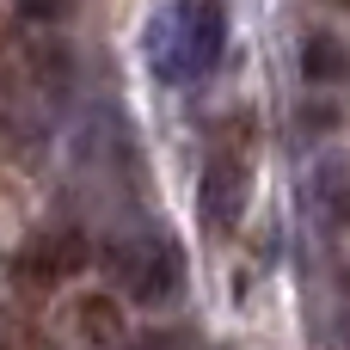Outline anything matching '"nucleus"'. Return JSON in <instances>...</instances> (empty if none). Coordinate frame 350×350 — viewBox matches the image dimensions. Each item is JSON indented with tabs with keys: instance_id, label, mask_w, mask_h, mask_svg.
Returning a JSON list of instances; mask_svg holds the SVG:
<instances>
[{
	"instance_id": "obj_5",
	"label": "nucleus",
	"mask_w": 350,
	"mask_h": 350,
	"mask_svg": "<svg viewBox=\"0 0 350 350\" xmlns=\"http://www.w3.org/2000/svg\"><path fill=\"white\" fill-rule=\"evenodd\" d=\"M301 74L320 86H338V80H350V49H345V37L338 31H314L308 43H301Z\"/></svg>"
},
{
	"instance_id": "obj_3",
	"label": "nucleus",
	"mask_w": 350,
	"mask_h": 350,
	"mask_svg": "<svg viewBox=\"0 0 350 350\" xmlns=\"http://www.w3.org/2000/svg\"><path fill=\"white\" fill-rule=\"evenodd\" d=\"M246 191H252V178H246V166H240L234 154L209 160V178H203V215H209L215 234H234V228H240V215H246Z\"/></svg>"
},
{
	"instance_id": "obj_2",
	"label": "nucleus",
	"mask_w": 350,
	"mask_h": 350,
	"mask_svg": "<svg viewBox=\"0 0 350 350\" xmlns=\"http://www.w3.org/2000/svg\"><path fill=\"white\" fill-rule=\"evenodd\" d=\"M80 265H86V234H80V228H49V234H37V240L18 252V277L37 283V289L74 277Z\"/></svg>"
},
{
	"instance_id": "obj_4",
	"label": "nucleus",
	"mask_w": 350,
	"mask_h": 350,
	"mask_svg": "<svg viewBox=\"0 0 350 350\" xmlns=\"http://www.w3.org/2000/svg\"><path fill=\"white\" fill-rule=\"evenodd\" d=\"M74 338L86 350H117L129 338L123 301H117V295H74Z\"/></svg>"
},
{
	"instance_id": "obj_6",
	"label": "nucleus",
	"mask_w": 350,
	"mask_h": 350,
	"mask_svg": "<svg viewBox=\"0 0 350 350\" xmlns=\"http://www.w3.org/2000/svg\"><path fill=\"white\" fill-rule=\"evenodd\" d=\"M18 12H25L31 25H49V18L62 12V0H18Z\"/></svg>"
},
{
	"instance_id": "obj_1",
	"label": "nucleus",
	"mask_w": 350,
	"mask_h": 350,
	"mask_svg": "<svg viewBox=\"0 0 350 350\" xmlns=\"http://www.w3.org/2000/svg\"><path fill=\"white\" fill-rule=\"evenodd\" d=\"M98 265H105L111 289H123L135 308H166L185 289V258L166 240H148V234H111L98 246Z\"/></svg>"
}]
</instances>
